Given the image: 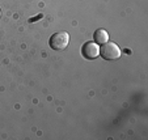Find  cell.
I'll use <instances>...</instances> for the list:
<instances>
[{"mask_svg":"<svg viewBox=\"0 0 148 140\" xmlns=\"http://www.w3.org/2000/svg\"><path fill=\"white\" fill-rule=\"evenodd\" d=\"M70 43V34L67 31H58L53 34L49 41V45L54 51H63Z\"/></svg>","mask_w":148,"mask_h":140,"instance_id":"obj_1","label":"cell"},{"mask_svg":"<svg viewBox=\"0 0 148 140\" xmlns=\"http://www.w3.org/2000/svg\"><path fill=\"white\" fill-rule=\"evenodd\" d=\"M121 50L114 42H106L100 47V55L105 60H115L121 56Z\"/></svg>","mask_w":148,"mask_h":140,"instance_id":"obj_2","label":"cell"},{"mask_svg":"<svg viewBox=\"0 0 148 140\" xmlns=\"http://www.w3.org/2000/svg\"><path fill=\"white\" fill-rule=\"evenodd\" d=\"M81 55L85 59H96L100 55V46L96 42H85L81 47Z\"/></svg>","mask_w":148,"mask_h":140,"instance_id":"obj_3","label":"cell"},{"mask_svg":"<svg viewBox=\"0 0 148 140\" xmlns=\"http://www.w3.org/2000/svg\"><path fill=\"white\" fill-rule=\"evenodd\" d=\"M109 41V34L105 29H98L95 33V42L98 43V45H103Z\"/></svg>","mask_w":148,"mask_h":140,"instance_id":"obj_4","label":"cell"},{"mask_svg":"<svg viewBox=\"0 0 148 140\" xmlns=\"http://www.w3.org/2000/svg\"><path fill=\"white\" fill-rule=\"evenodd\" d=\"M0 16H1V11H0Z\"/></svg>","mask_w":148,"mask_h":140,"instance_id":"obj_5","label":"cell"}]
</instances>
